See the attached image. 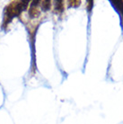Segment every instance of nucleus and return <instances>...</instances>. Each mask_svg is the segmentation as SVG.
I'll use <instances>...</instances> for the list:
<instances>
[{"instance_id": "f257e3e1", "label": "nucleus", "mask_w": 123, "mask_h": 124, "mask_svg": "<svg viewBox=\"0 0 123 124\" xmlns=\"http://www.w3.org/2000/svg\"><path fill=\"white\" fill-rule=\"evenodd\" d=\"M29 2L28 1H21V2H13L6 8L5 12V21L4 23L7 24L15 16H17L24 9L27 8Z\"/></svg>"}, {"instance_id": "f03ea898", "label": "nucleus", "mask_w": 123, "mask_h": 124, "mask_svg": "<svg viewBox=\"0 0 123 124\" xmlns=\"http://www.w3.org/2000/svg\"><path fill=\"white\" fill-rule=\"evenodd\" d=\"M50 8V1H43L42 2V9L44 11H48Z\"/></svg>"}, {"instance_id": "7ed1b4c3", "label": "nucleus", "mask_w": 123, "mask_h": 124, "mask_svg": "<svg viewBox=\"0 0 123 124\" xmlns=\"http://www.w3.org/2000/svg\"><path fill=\"white\" fill-rule=\"evenodd\" d=\"M56 10H59V12H61L63 10V3L61 1H58L56 2Z\"/></svg>"}]
</instances>
